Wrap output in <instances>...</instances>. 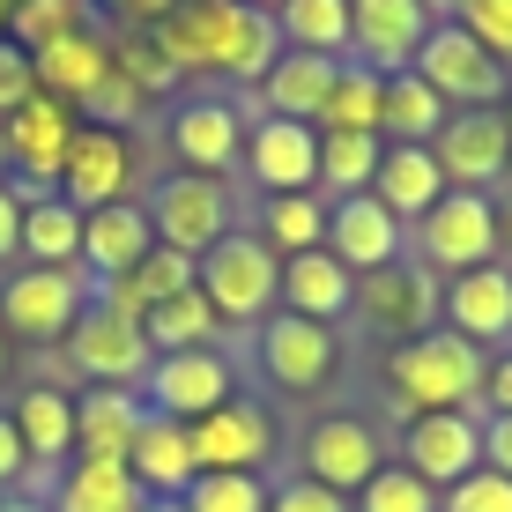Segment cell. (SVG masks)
I'll use <instances>...</instances> for the list:
<instances>
[{"label":"cell","instance_id":"2e32d148","mask_svg":"<svg viewBox=\"0 0 512 512\" xmlns=\"http://www.w3.org/2000/svg\"><path fill=\"white\" fill-rule=\"evenodd\" d=\"M193 431V461H201V475H260L275 461V416L260 409V401L231 394L216 416L186 423Z\"/></svg>","mask_w":512,"mask_h":512},{"label":"cell","instance_id":"91938a15","mask_svg":"<svg viewBox=\"0 0 512 512\" xmlns=\"http://www.w3.org/2000/svg\"><path fill=\"white\" fill-rule=\"evenodd\" d=\"M245 8H260V15H275V8H282V0H245Z\"/></svg>","mask_w":512,"mask_h":512},{"label":"cell","instance_id":"f6af8a7d","mask_svg":"<svg viewBox=\"0 0 512 512\" xmlns=\"http://www.w3.org/2000/svg\"><path fill=\"white\" fill-rule=\"evenodd\" d=\"M438 512H512V475L475 468V475H461L453 490H438Z\"/></svg>","mask_w":512,"mask_h":512},{"label":"cell","instance_id":"d4e9b609","mask_svg":"<svg viewBox=\"0 0 512 512\" xmlns=\"http://www.w3.org/2000/svg\"><path fill=\"white\" fill-rule=\"evenodd\" d=\"M127 475L141 483V498H186L193 475H201V461H193V431L149 409V423H141V438L127 453Z\"/></svg>","mask_w":512,"mask_h":512},{"label":"cell","instance_id":"5b68a950","mask_svg":"<svg viewBox=\"0 0 512 512\" xmlns=\"http://www.w3.org/2000/svg\"><path fill=\"white\" fill-rule=\"evenodd\" d=\"M416 260L438 282H453L468 268H490V260H498V201L446 186V201H438L431 216H416Z\"/></svg>","mask_w":512,"mask_h":512},{"label":"cell","instance_id":"f5cc1de1","mask_svg":"<svg viewBox=\"0 0 512 512\" xmlns=\"http://www.w3.org/2000/svg\"><path fill=\"white\" fill-rule=\"evenodd\" d=\"M483 468L512 475V416H483Z\"/></svg>","mask_w":512,"mask_h":512},{"label":"cell","instance_id":"816d5d0a","mask_svg":"<svg viewBox=\"0 0 512 512\" xmlns=\"http://www.w3.org/2000/svg\"><path fill=\"white\" fill-rule=\"evenodd\" d=\"M483 409H490V416H512V349L490 357V372H483Z\"/></svg>","mask_w":512,"mask_h":512},{"label":"cell","instance_id":"7bdbcfd3","mask_svg":"<svg viewBox=\"0 0 512 512\" xmlns=\"http://www.w3.org/2000/svg\"><path fill=\"white\" fill-rule=\"evenodd\" d=\"M141 104H149V97H141L134 82L119 75V67H112V75H104L97 90H90V97L75 104V119H82V127H119V134H127L134 119H141Z\"/></svg>","mask_w":512,"mask_h":512},{"label":"cell","instance_id":"4316f807","mask_svg":"<svg viewBox=\"0 0 512 512\" xmlns=\"http://www.w3.org/2000/svg\"><path fill=\"white\" fill-rule=\"evenodd\" d=\"M349 297H357V275H349L342 260L327 253V245H312V253H290V260H282V312L334 327V320L349 312Z\"/></svg>","mask_w":512,"mask_h":512},{"label":"cell","instance_id":"e575fe53","mask_svg":"<svg viewBox=\"0 0 512 512\" xmlns=\"http://www.w3.org/2000/svg\"><path fill=\"white\" fill-rule=\"evenodd\" d=\"M275 30L290 52H320V60H349V0H282Z\"/></svg>","mask_w":512,"mask_h":512},{"label":"cell","instance_id":"94428289","mask_svg":"<svg viewBox=\"0 0 512 512\" xmlns=\"http://www.w3.org/2000/svg\"><path fill=\"white\" fill-rule=\"evenodd\" d=\"M0 179H8V134H0Z\"/></svg>","mask_w":512,"mask_h":512},{"label":"cell","instance_id":"d590c367","mask_svg":"<svg viewBox=\"0 0 512 512\" xmlns=\"http://www.w3.org/2000/svg\"><path fill=\"white\" fill-rule=\"evenodd\" d=\"M260 238H268L275 260L327 245V193H268V208H260Z\"/></svg>","mask_w":512,"mask_h":512},{"label":"cell","instance_id":"9f6ffc18","mask_svg":"<svg viewBox=\"0 0 512 512\" xmlns=\"http://www.w3.org/2000/svg\"><path fill=\"white\" fill-rule=\"evenodd\" d=\"M423 8H431V15H438V23H453V15H461V8H468V0H423Z\"/></svg>","mask_w":512,"mask_h":512},{"label":"cell","instance_id":"be15d7a7","mask_svg":"<svg viewBox=\"0 0 512 512\" xmlns=\"http://www.w3.org/2000/svg\"><path fill=\"white\" fill-rule=\"evenodd\" d=\"M498 112H505V127H512V97H505V104H498Z\"/></svg>","mask_w":512,"mask_h":512},{"label":"cell","instance_id":"ba28073f","mask_svg":"<svg viewBox=\"0 0 512 512\" xmlns=\"http://www.w3.org/2000/svg\"><path fill=\"white\" fill-rule=\"evenodd\" d=\"M438 297H446V282H438L423 260H394V268H372L357 275V297H349V312H357L372 334H394V342H416V334L438 327Z\"/></svg>","mask_w":512,"mask_h":512},{"label":"cell","instance_id":"1f68e13d","mask_svg":"<svg viewBox=\"0 0 512 512\" xmlns=\"http://www.w3.org/2000/svg\"><path fill=\"white\" fill-rule=\"evenodd\" d=\"M45 505L52 512H141L149 498H141V483L119 461H67L60 475H52Z\"/></svg>","mask_w":512,"mask_h":512},{"label":"cell","instance_id":"f907efd6","mask_svg":"<svg viewBox=\"0 0 512 512\" xmlns=\"http://www.w3.org/2000/svg\"><path fill=\"white\" fill-rule=\"evenodd\" d=\"M23 253V193H15V179H0V260Z\"/></svg>","mask_w":512,"mask_h":512},{"label":"cell","instance_id":"7dc6e473","mask_svg":"<svg viewBox=\"0 0 512 512\" xmlns=\"http://www.w3.org/2000/svg\"><path fill=\"white\" fill-rule=\"evenodd\" d=\"M171 8H179V0H97V23H112V30H156Z\"/></svg>","mask_w":512,"mask_h":512},{"label":"cell","instance_id":"680465c9","mask_svg":"<svg viewBox=\"0 0 512 512\" xmlns=\"http://www.w3.org/2000/svg\"><path fill=\"white\" fill-rule=\"evenodd\" d=\"M8 15H15V0H0V38H8Z\"/></svg>","mask_w":512,"mask_h":512},{"label":"cell","instance_id":"60d3db41","mask_svg":"<svg viewBox=\"0 0 512 512\" xmlns=\"http://www.w3.org/2000/svg\"><path fill=\"white\" fill-rule=\"evenodd\" d=\"M349 512H438V490L423 483L416 468H401V461H386L372 483L349 498Z\"/></svg>","mask_w":512,"mask_h":512},{"label":"cell","instance_id":"52a82bcc","mask_svg":"<svg viewBox=\"0 0 512 512\" xmlns=\"http://www.w3.org/2000/svg\"><path fill=\"white\" fill-rule=\"evenodd\" d=\"M75 127H82L75 104H60V97H45V90L0 119L15 193H60V164H67V149H75Z\"/></svg>","mask_w":512,"mask_h":512},{"label":"cell","instance_id":"9a60e30c","mask_svg":"<svg viewBox=\"0 0 512 512\" xmlns=\"http://www.w3.org/2000/svg\"><path fill=\"white\" fill-rule=\"evenodd\" d=\"M401 468H416L431 490H453L461 475L483 468V416L475 409H438L401 423Z\"/></svg>","mask_w":512,"mask_h":512},{"label":"cell","instance_id":"8992f818","mask_svg":"<svg viewBox=\"0 0 512 512\" xmlns=\"http://www.w3.org/2000/svg\"><path fill=\"white\" fill-rule=\"evenodd\" d=\"M141 208L156 223V245H171L186 260H201L223 231H238L231 223V179H201V171H164Z\"/></svg>","mask_w":512,"mask_h":512},{"label":"cell","instance_id":"44dd1931","mask_svg":"<svg viewBox=\"0 0 512 512\" xmlns=\"http://www.w3.org/2000/svg\"><path fill=\"white\" fill-rule=\"evenodd\" d=\"M171 156H179V171L231 179L238 156H245V112L231 97H186L171 112Z\"/></svg>","mask_w":512,"mask_h":512},{"label":"cell","instance_id":"9c48e42d","mask_svg":"<svg viewBox=\"0 0 512 512\" xmlns=\"http://www.w3.org/2000/svg\"><path fill=\"white\" fill-rule=\"evenodd\" d=\"M416 75L431 82V90L446 97L453 112H490V104H505V97H512V75H505V67L490 60V52L475 45V38H468L461 23H438L431 38H423Z\"/></svg>","mask_w":512,"mask_h":512},{"label":"cell","instance_id":"e7e4bbea","mask_svg":"<svg viewBox=\"0 0 512 512\" xmlns=\"http://www.w3.org/2000/svg\"><path fill=\"white\" fill-rule=\"evenodd\" d=\"M498 186H505V193H512V164H505V179H498Z\"/></svg>","mask_w":512,"mask_h":512},{"label":"cell","instance_id":"bcb514c9","mask_svg":"<svg viewBox=\"0 0 512 512\" xmlns=\"http://www.w3.org/2000/svg\"><path fill=\"white\" fill-rule=\"evenodd\" d=\"M30 97H38V60L15 38H0V119H8L15 104H30Z\"/></svg>","mask_w":512,"mask_h":512},{"label":"cell","instance_id":"74e56055","mask_svg":"<svg viewBox=\"0 0 512 512\" xmlns=\"http://www.w3.org/2000/svg\"><path fill=\"white\" fill-rule=\"evenodd\" d=\"M75 30H97V0H15L8 38L23 52H45L52 38H75Z\"/></svg>","mask_w":512,"mask_h":512},{"label":"cell","instance_id":"836d02e7","mask_svg":"<svg viewBox=\"0 0 512 512\" xmlns=\"http://www.w3.org/2000/svg\"><path fill=\"white\" fill-rule=\"evenodd\" d=\"M141 334H149V349L156 357H179V349H223V312L201 297V282L193 290H179V297H164V305L141 320Z\"/></svg>","mask_w":512,"mask_h":512},{"label":"cell","instance_id":"4dcf8cb0","mask_svg":"<svg viewBox=\"0 0 512 512\" xmlns=\"http://www.w3.org/2000/svg\"><path fill=\"white\" fill-rule=\"evenodd\" d=\"M453 119V104L431 90V82L416 75V67H401V75H386V97H379V141H401V149H431V134Z\"/></svg>","mask_w":512,"mask_h":512},{"label":"cell","instance_id":"ee69618b","mask_svg":"<svg viewBox=\"0 0 512 512\" xmlns=\"http://www.w3.org/2000/svg\"><path fill=\"white\" fill-rule=\"evenodd\" d=\"M453 23H461V30H468V38H475V45H483V52H490V60H498V67H505V75H512V0H468V8H461V15H453Z\"/></svg>","mask_w":512,"mask_h":512},{"label":"cell","instance_id":"7a4b0ae2","mask_svg":"<svg viewBox=\"0 0 512 512\" xmlns=\"http://www.w3.org/2000/svg\"><path fill=\"white\" fill-rule=\"evenodd\" d=\"M483 372H490V357L475 342H461V334H446V327L386 349V394H394L401 416L475 409V401H483Z\"/></svg>","mask_w":512,"mask_h":512},{"label":"cell","instance_id":"6125c7cd","mask_svg":"<svg viewBox=\"0 0 512 512\" xmlns=\"http://www.w3.org/2000/svg\"><path fill=\"white\" fill-rule=\"evenodd\" d=\"M0 379H8V334H0Z\"/></svg>","mask_w":512,"mask_h":512},{"label":"cell","instance_id":"b9f144b4","mask_svg":"<svg viewBox=\"0 0 512 512\" xmlns=\"http://www.w3.org/2000/svg\"><path fill=\"white\" fill-rule=\"evenodd\" d=\"M275 490L260 475H193L186 490V512H268Z\"/></svg>","mask_w":512,"mask_h":512},{"label":"cell","instance_id":"db71d44e","mask_svg":"<svg viewBox=\"0 0 512 512\" xmlns=\"http://www.w3.org/2000/svg\"><path fill=\"white\" fill-rule=\"evenodd\" d=\"M498 260H505V268H512V193H505V201H498Z\"/></svg>","mask_w":512,"mask_h":512},{"label":"cell","instance_id":"d6986e66","mask_svg":"<svg viewBox=\"0 0 512 512\" xmlns=\"http://www.w3.org/2000/svg\"><path fill=\"white\" fill-rule=\"evenodd\" d=\"M127 186H134V134L75 127V149H67V164H60V201L90 216V208L127 201Z\"/></svg>","mask_w":512,"mask_h":512},{"label":"cell","instance_id":"ab89813d","mask_svg":"<svg viewBox=\"0 0 512 512\" xmlns=\"http://www.w3.org/2000/svg\"><path fill=\"white\" fill-rule=\"evenodd\" d=\"M112 67L134 82L141 97H164V90H179V67H171V52L156 45V30H112Z\"/></svg>","mask_w":512,"mask_h":512},{"label":"cell","instance_id":"6da1fadb","mask_svg":"<svg viewBox=\"0 0 512 512\" xmlns=\"http://www.w3.org/2000/svg\"><path fill=\"white\" fill-rule=\"evenodd\" d=\"M156 45L171 52L179 75H223V82H253L282 60V30L275 15L245 8V0H179L156 23Z\"/></svg>","mask_w":512,"mask_h":512},{"label":"cell","instance_id":"ffe728a7","mask_svg":"<svg viewBox=\"0 0 512 512\" xmlns=\"http://www.w3.org/2000/svg\"><path fill=\"white\" fill-rule=\"evenodd\" d=\"M438 327L475 342V349H512V268L505 260L453 275L446 297H438Z\"/></svg>","mask_w":512,"mask_h":512},{"label":"cell","instance_id":"ac0fdd59","mask_svg":"<svg viewBox=\"0 0 512 512\" xmlns=\"http://www.w3.org/2000/svg\"><path fill=\"white\" fill-rule=\"evenodd\" d=\"M297 461H305V483L357 498V490L386 468V446H379V431L364 416H320L305 431V446H297Z\"/></svg>","mask_w":512,"mask_h":512},{"label":"cell","instance_id":"484cf974","mask_svg":"<svg viewBox=\"0 0 512 512\" xmlns=\"http://www.w3.org/2000/svg\"><path fill=\"white\" fill-rule=\"evenodd\" d=\"M8 416H15V438H23V453H30L38 475H60L75 461V394H60V386H23Z\"/></svg>","mask_w":512,"mask_h":512},{"label":"cell","instance_id":"e0dca14e","mask_svg":"<svg viewBox=\"0 0 512 512\" xmlns=\"http://www.w3.org/2000/svg\"><path fill=\"white\" fill-rule=\"evenodd\" d=\"M431 156H438V171H446V186H461V193H490L505 179V164H512V127H505V112L490 104V112H453L446 127L431 134Z\"/></svg>","mask_w":512,"mask_h":512},{"label":"cell","instance_id":"6f0895ef","mask_svg":"<svg viewBox=\"0 0 512 512\" xmlns=\"http://www.w3.org/2000/svg\"><path fill=\"white\" fill-rule=\"evenodd\" d=\"M141 512H186V498H149Z\"/></svg>","mask_w":512,"mask_h":512},{"label":"cell","instance_id":"cb8c5ba5","mask_svg":"<svg viewBox=\"0 0 512 512\" xmlns=\"http://www.w3.org/2000/svg\"><path fill=\"white\" fill-rule=\"evenodd\" d=\"M149 245H156V223H149V208H141V201L90 208V216H82V275H90V282H112V275L141 268V260H149Z\"/></svg>","mask_w":512,"mask_h":512},{"label":"cell","instance_id":"83f0119b","mask_svg":"<svg viewBox=\"0 0 512 512\" xmlns=\"http://www.w3.org/2000/svg\"><path fill=\"white\" fill-rule=\"evenodd\" d=\"M38 60V90L60 97V104H82L97 90L104 75H112V30H75V38H52L45 52H30Z\"/></svg>","mask_w":512,"mask_h":512},{"label":"cell","instance_id":"f546056e","mask_svg":"<svg viewBox=\"0 0 512 512\" xmlns=\"http://www.w3.org/2000/svg\"><path fill=\"white\" fill-rule=\"evenodd\" d=\"M334 75H342V60H320V52H290L282 45V60L260 75V112L268 119H320V104L334 90Z\"/></svg>","mask_w":512,"mask_h":512},{"label":"cell","instance_id":"8fae6325","mask_svg":"<svg viewBox=\"0 0 512 512\" xmlns=\"http://www.w3.org/2000/svg\"><path fill=\"white\" fill-rule=\"evenodd\" d=\"M231 394H238V372H231L223 349H179V357H156L149 379H141V401H149L156 416H171V423L216 416Z\"/></svg>","mask_w":512,"mask_h":512},{"label":"cell","instance_id":"277c9868","mask_svg":"<svg viewBox=\"0 0 512 512\" xmlns=\"http://www.w3.org/2000/svg\"><path fill=\"white\" fill-rule=\"evenodd\" d=\"M90 305H97V282L82 268H15L8 282H0V334L67 342Z\"/></svg>","mask_w":512,"mask_h":512},{"label":"cell","instance_id":"30bf717a","mask_svg":"<svg viewBox=\"0 0 512 512\" xmlns=\"http://www.w3.org/2000/svg\"><path fill=\"white\" fill-rule=\"evenodd\" d=\"M253 349H260V372H268L275 394H320L342 372V334L320 320H297V312H268Z\"/></svg>","mask_w":512,"mask_h":512},{"label":"cell","instance_id":"f1b7e54d","mask_svg":"<svg viewBox=\"0 0 512 512\" xmlns=\"http://www.w3.org/2000/svg\"><path fill=\"white\" fill-rule=\"evenodd\" d=\"M372 201L394 208L401 223L431 216L438 201H446V171H438L431 149H401V141H386L379 149V171H372Z\"/></svg>","mask_w":512,"mask_h":512},{"label":"cell","instance_id":"5bb4252c","mask_svg":"<svg viewBox=\"0 0 512 512\" xmlns=\"http://www.w3.org/2000/svg\"><path fill=\"white\" fill-rule=\"evenodd\" d=\"M238 171H245L260 193H320V127H305V119H268V112H260L253 127H245Z\"/></svg>","mask_w":512,"mask_h":512},{"label":"cell","instance_id":"7402d4cb","mask_svg":"<svg viewBox=\"0 0 512 512\" xmlns=\"http://www.w3.org/2000/svg\"><path fill=\"white\" fill-rule=\"evenodd\" d=\"M141 423H149L141 386H82L75 394V461H119L127 468Z\"/></svg>","mask_w":512,"mask_h":512},{"label":"cell","instance_id":"3957f363","mask_svg":"<svg viewBox=\"0 0 512 512\" xmlns=\"http://www.w3.org/2000/svg\"><path fill=\"white\" fill-rule=\"evenodd\" d=\"M193 282H201V297L223 312V327H260L282 305V260L268 253L260 231H223L201 253Z\"/></svg>","mask_w":512,"mask_h":512},{"label":"cell","instance_id":"603a6c76","mask_svg":"<svg viewBox=\"0 0 512 512\" xmlns=\"http://www.w3.org/2000/svg\"><path fill=\"white\" fill-rule=\"evenodd\" d=\"M327 253L342 260L349 275H372L401 260V216L379 208L372 193H349V201H327Z\"/></svg>","mask_w":512,"mask_h":512},{"label":"cell","instance_id":"11a10c76","mask_svg":"<svg viewBox=\"0 0 512 512\" xmlns=\"http://www.w3.org/2000/svg\"><path fill=\"white\" fill-rule=\"evenodd\" d=\"M0 512H52V505L30 498V490H8V498H0Z\"/></svg>","mask_w":512,"mask_h":512},{"label":"cell","instance_id":"f35d334b","mask_svg":"<svg viewBox=\"0 0 512 512\" xmlns=\"http://www.w3.org/2000/svg\"><path fill=\"white\" fill-rule=\"evenodd\" d=\"M379 134H320V186L327 201H349V193H372V171H379Z\"/></svg>","mask_w":512,"mask_h":512},{"label":"cell","instance_id":"8d00e7d4","mask_svg":"<svg viewBox=\"0 0 512 512\" xmlns=\"http://www.w3.org/2000/svg\"><path fill=\"white\" fill-rule=\"evenodd\" d=\"M379 97H386V75L342 60V75H334V90H327V104H320L312 127H320V134H379Z\"/></svg>","mask_w":512,"mask_h":512},{"label":"cell","instance_id":"681fc988","mask_svg":"<svg viewBox=\"0 0 512 512\" xmlns=\"http://www.w3.org/2000/svg\"><path fill=\"white\" fill-rule=\"evenodd\" d=\"M23 475H30V453H23V438H15V416L0 409V498H8Z\"/></svg>","mask_w":512,"mask_h":512},{"label":"cell","instance_id":"7c38bea8","mask_svg":"<svg viewBox=\"0 0 512 512\" xmlns=\"http://www.w3.org/2000/svg\"><path fill=\"white\" fill-rule=\"evenodd\" d=\"M60 349H67V364H75L82 386H141V379H149V364H156L149 334H141L134 320H119V312H104V305L82 312L75 334H67Z\"/></svg>","mask_w":512,"mask_h":512},{"label":"cell","instance_id":"c3c4849f","mask_svg":"<svg viewBox=\"0 0 512 512\" xmlns=\"http://www.w3.org/2000/svg\"><path fill=\"white\" fill-rule=\"evenodd\" d=\"M268 512H349V498H342V490H320V483H305V475H297V483H282L275 498H268Z\"/></svg>","mask_w":512,"mask_h":512},{"label":"cell","instance_id":"d6a6232c","mask_svg":"<svg viewBox=\"0 0 512 512\" xmlns=\"http://www.w3.org/2000/svg\"><path fill=\"white\" fill-rule=\"evenodd\" d=\"M23 260L30 268H82V208L60 193H23Z\"/></svg>","mask_w":512,"mask_h":512},{"label":"cell","instance_id":"4fadbf2b","mask_svg":"<svg viewBox=\"0 0 512 512\" xmlns=\"http://www.w3.org/2000/svg\"><path fill=\"white\" fill-rule=\"evenodd\" d=\"M431 30H438V15L423 0H349V60L372 67V75L416 67Z\"/></svg>","mask_w":512,"mask_h":512}]
</instances>
